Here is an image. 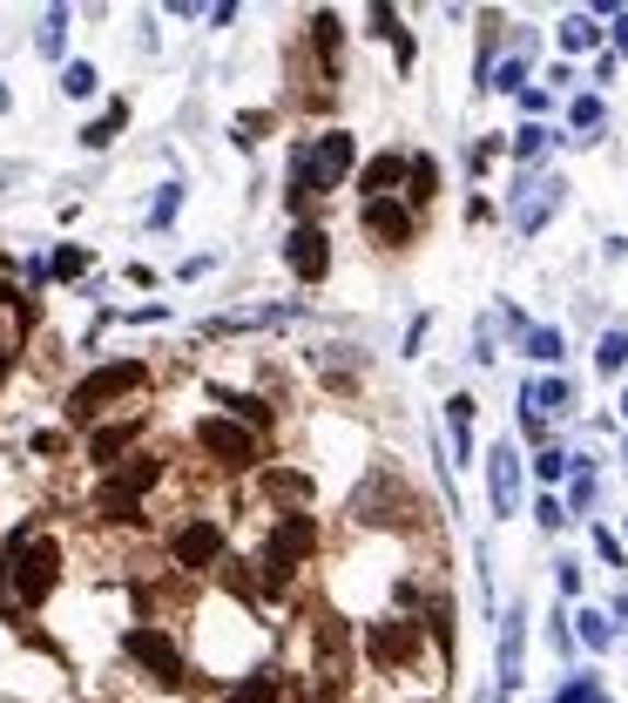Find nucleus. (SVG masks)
Instances as JSON below:
<instances>
[{"label":"nucleus","instance_id":"nucleus-32","mask_svg":"<svg viewBox=\"0 0 628 703\" xmlns=\"http://www.w3.org/2000/svg\"><path fill=\"white\" fill-rule=\"evenodd\" d=\"M183 217V183H163L155 189V204H149V230H170Z\"/></svg>","mask_w":628,"mask_h":703},{"label":"nucleus","instance_id":"nucleus-6","mask_svg":"<svg viewBox=\"0 0 628 703\" xmlns=\"http://www.w3.org/2000/svg\"><path fill=\"white\" fill-rule=\"evenodd\" d=\"M196 453H203L217 474H257V466H264V440L251 434V426L223 419V413L196 419Z\"/></svg>","mask_w":628,"mask_h":703},{"label":"nucleus","instance_id":"nucleus-28","mask_svg":"<svg viewBox=\"0 0 628 703\" xmlns=\"http://www.w3.org/2000/svg\"><path fill=\"white\" fill-rule=\"evenodd\" d=\"M61 95H68V102H89V95H102V74H95V61H68V68H61Z\"/></svg>","mask_w":628,"mask_h":703},{"label":"nucleus","instance_id":"nucleus-10","mask_svg":"<svg viewBox=\"0 0 628 703\" xmlns=\"http://www.w3.org/2000/svg\"><path fill=\"white\" fill-rule=\"evenodd\" d=\"M284 264H291L298 285H325L332 278V230L318 217H298L291 238H284Z\"/></svg>","mask_w":628,"mask_h":703},{"label":"nucleus","instance_id":"nucleus-39","mask_svg":"<svg viewBox=\"0 0 628 703\" xmlns=\"http://www.w3.org/2000/svg\"><path fill=\"white\" fill-rule=\"evenodd\" d=\"M534 515H540V528H547V534H555V528L568 521V507H561L555 494H540V500H534Z\"/></svg>","mask_w":628,"mask_h":703},{"label":"nucleus","instance_id":"nucleus-24","mask_svg":"<svg viewBox=\"0 0 628 703\" xmlns=\"http://www.w3.org/2000/svg\"><path fill=\"white\" fill-rule=\"evenodd\" d=\"M365 27L379 34V42H392V55H399V68H412V34H406L399 8H365Z\"/></svg>","mask_w":628,"mask_h":703},{"label":"nucleus","instance_id":"nucleus-37","mask_svg":"<svg viewBox=\"0 0 628 703\" xmlns=\"http://www.w3.org/2000/svg\"><path fill=\"white\" fill-rule=\"evenodd\" d=\"M547 142H555V136H547L540 123H527V129L514 136V155H521V163H534V155H547Z\"/></svg>","mask_w":628,"mask_h":703},{"label":"nucleus","instance_id":"nucleus-46","mask_svg":"<svg viewBox=\"0 0 628 703\" xmlns=\"http://www.w3.org/2000/svg\"><path fill=\"white\" fill-rule=\"evenodd\" d=\"M588 703H608V696H602V690H595V696H588Z\"/></svg>","mask_w":628,"mask_h":703},{"label":"nucleus","instance_id":"nucleus-4","mask_svg":"<svg viewBox=\"0 0 628 703\" xmlns=\"http://www.w3.org/2000/svg\"><path fill=\"white\" fill-rule=\"evenodd\" d=\"M123 656H129V670H136L149 690H163V696L189 690V677H196L189 649L163 630V622H129V630H123Z\"/></svg>","mask_w":628,"mask_h":703},{"label":"nucleus","instance_id":"nucleus-44","mask_svg":"<svg viewBox=\"0 0 628 703\" xmlns=\"http://www.w3.org/2000/svg\"><path fill=\"white\" fill-rule=\"evenodd\" d=\"M615 630H628V596H621V602H615Z\"/></svg>","mask_w":628,"mask_h":703},{"label":"nucleus","instance_id":"nucleus-15","mask_svg":"<svg viewBox=\"0 0 628 703\" xmlns=\"http://www.w3.org/2000/svg\"><path fill=\"white\" fill-rule=\"evenodd\" d=\"M487 500H493V515H514L521 507V453L507 440L487 453Z\"/></svg>","mask_w":628,"mask_h":703},{"label":"nucleus","instance_id":"nucleus-29","mask_svg":"<svg viewBox=\"0 0 628 703\" xmlns=\"http://www.w3.org/2000/svg\"><path fill=\"white\" fill-rule=\"evenodd\" d=\"M561 48H568V55L602 48V27H595V14H568V21H561Z\"/></svg>","mask_w":628,"mask_h":703},{"label":"nucleus","instance_id":"nucleus-16","mask_svg":"<svg viewBox=\"0 0 628 703\" xmlns=\"http://www.w3.org/2000/svg\"><path fill=\"white\" fill-rule=\"evenodd\" d=\"M257 487L270 494V500H284V515H291V507H311V500H318V481H311V474H298V466H257Z\"/></svg>","mask_w":628,"mask_h":703},{"label":"nucleus","instance_id":"nucleus-41","mask_svg":"<svg viewBox=\"0 0 628 703\" xmlns=\"http://www.w3.org/2000/svg\"><path fill=\"white\" fill-rule=\"evenodd\" d=\"M574 507H581V515H588V507H595V474H588V466L574 474Z\"/></svg>","mask_w":628,"mask_h":703},{"label":"nucleus","instance_id":"nucleus-2","mask_svg":"<svg viewBox=\"0 0 628 703\" xmlns=\"http://www.w3.org/2000/svg\"><path fill=\"white\" fill-rule=\"evenodd\" d=\"M163 474H170V460L163 453H149V447H136L115 474H102V487L89 494V521L95 528H149V487H163Z\"/></svg>","mask_w":628,"mask_h":703},{"label":"nucleus","instance_id":"nucleus-3","mask_svg":"<svg viewBox=\"0 0 628 703\" xmlns=\"http://www.w3.org/2000/svg\"><path fill=\"white\" fill-rule=\"evenodd\" d=\"M149 379H155L149 359H108V366H95V372H82L68 385V419L74 426H102L123 400H136Z\"/></svg>","mask_w":628,"mask_h":703},{"label":"nucleus","instance_id":"nucleus-38","mask_svg":"<svg viewBox=\"0 0 628 703\" xmlns=\"http://www.w3.org/2000/svg\"><path fill=\"white\" fill-rule=\"evenodd\" d=\"M568 466H574V460H568L561 447H540V453H534V474H540V481H561Z\"/></svg>","mask_w":628,"mask_h":703},{"label":"nucleus","instance_id":"nucleus-26","mask_svg":"<svg viewBox=\"0 0 628 703\" xmlns=\"http://www.w3.org/2000/svg\"><path fill=\"white\" fill-rule=\"evenodd\" d=\"M42 264H48V285H74V278H89V251H82V244H55Z\"/></svg>","mask_w":628,"mask_h":703},{"label":"nucleus","instance_id":"nucleus-35","mask_svg":"<svg viewBox=\"0 0 628 703\" xmlns=\"http://www.w3.org/2000/svg\"><path fill=\"white\" fill-rule=\"evenodd\" d=\"M527 82V55H507L493 74H487V89H521Z\"/></svg>","mask_w":628,"mask_h":703},{"label":"nucleus","instance_id":"nucleus-12","mask_svg":"<svg viewBox=\"0 0 628 703\" xmlns=\"http://www.w3.org/2000/svg\"><path fill=\"white\" fill-rule=\"evenodd\" d=\"M311 176H318V189H338L351 170H359V142H351V129H325V136H311Z\"/></svg>","mask_w":628,"mask_h":703},{"label":"nucleus","instance_id":"nucleus-20","mask_svg":"<svg viewBox=\"0 0 628 703\" xmlns=\"http://www.w3.org/2000/svg\"><path fill=\"white\" fill-rule=\"evenodd\" d=\"M392 189H406V155H399V149H385V155H372V163L359 170V197H365V204L392 197Z\"/></svg>","mask_w":628,"mask_h":703},{"label":"nucleus","instance_id":"nucleus-17","mask_svg":"<svg viewBox=\"0 0 628 703\" xmlns=\"http://www.w3.org/2000/svg\"><path fill=\"white\" fill-rule=\"evenodd\" d=\"M561 189H568L561 176H540V183H521V197H514V223H521V230H540L547 217L561 210Z\"/></svg>","mask_w":628,"mask_h":703},{"label":"nucleus","instance_id":"nucleus-25","mask_svg":"<svg viewBox=\"0 0 628 703\" xmlns=\"http://www.w3.org/2000/svg\"><path fill=\"white\" fill-rule=\"evenodd\" d=\"M68 21H74L68 8H48V14H42V27H34V48H42V61H61V68H68Z\"/></svg>","mask_w":628,"mask_h":703},{"label":"nucleus","instance_id":"nucleus-42","mask_svg":"<svg viewBox=\"0 0 628 703\" xmlns=\"http://www.w3.org/2000/svg\"><path fill=\"white\" fill-rule=\"evenodd\" d=\"M588 696H595V677H574V683H568L555 703H588Z\"/></svg>","mask_w":628,"mask_h":703},{"label":"nucleus","instance_id":"nucleus-47","mask_svg":"<svg viewBox=\"0 0 628 703\" xmlns=\"http://www.w3.org/2000/svg\"><path fill=\"white\" fill-rule=\"evenodd\" d=\"M621 413H628V393H621Z\"/></svg>","mask_w":628,"mask_h":703},{"label":"nucleus","instance_id":"nucleus-40","mask_svg":"<svg viewBox=\"0 0 628 703\" xmlns=\"http://www.w3.org/2000/svg\"><path fill=\"white\" fill-rule=\"evenodd\" d=\"M595 555H602V562H608V568H621V541H615V534H608V528H595Z\"/></svg>","mask_w":628,"mask_h":703},{"label":"nucleus","instance_id":"nucleus-7","mask_svg":"<svg viewBox=\"0 0 628 703\" xmlns=\"http://www.w3.org/2000/svg\"><path fill=\"white\" fill-rule=\"evenodd\" d=\"M170 562H176L183 575H223V562H230V534H223V521H210V515H183V521L170 528Z\"/></svg>","mask_w":628,"mask_h":703},{"label":"nucleus","instance_id":"nucleus-23","mask_svg":"<svg viewBox=\"0 0 628 703\" xmlns=\"http://www.w3.org/2000/svg\"><path fill=\"white\" fill-rule=\"evenodd\" d=\"M123 129H129V102H123V95H115V102H108L102 115H89V123H82V129H74V142H82V149L95 155V149H108L115 136H123Z\"/></svg>","mask_w":628,"mask_h":703},{"label":"nucleus","instance_id":"nucleus-27","mask_svg":"<svg viewBox=\"0 0 628 703\" xmlns=\"http://www.w3.org/2000/svg\"><path fill=\"white\" fill-rule=\"evenodd\" d=\"M446 419H453V453L474 460V400L453 393V400H446Z\"/></svg>","mask_w":628,"mask_h":703},{"label":"nucleus","instance_id":"nucleus-8","mask_svg":"<svg viewBox=\"0 0 628 703\" xmlns=\"http://www.w3.org/2000/svg\"><path fill=\"white\" fill-rule=\"evenodd\" d=\"M419 649H426V630H419L412 615H379V622H365V656H372V670H379V677L412 670Z\"/></svg>","mask_w":628,"mask_h":703},{"label":"nucleus","instance_id":"nucleus-43","mask_svg":"<svg viewBox=\"0 0 628 703\" xmlns=\"http://www.w3.org/2000/svg\"><path fill=\"white\" fill-rule=\"evenodd\" d=\"M615 48H628V14H615Z\"/></svg>","mask_w":628,"mask_h":703},{"label":"nucleus","instance_id":"nucleus-33","mask_svg":"<svg viewBox=\"0 0 628 703\" xmlns=\"http://www.w3.org/2000/svg\"><path fill=\"white\" fill-rule=\"evenodd\" d=\"M595 366H602V372H621V366H628V332H621V325H608V332H602Z\"/></svg>","mask_w":628,"mask_h":703},{"label":"nucleus","instance_id":"nucleus-11","mask_svg":"<svg viewBox=\"0 0 628 703\" xmlns=\"http://www.w3.org/2000/svg\"><path fill=\"white\" fill-rule=\"evenodd\" d=\"M359 230H365V244H379V251H406L419 238V217L399 197H379V204H359Z\"/></svg>","mask_w":628,"mask_h":703},{"label":"nucleus","instance_id":"nucleus-45","mask_svg":"<svg viewBox=\"0 0 628 703\" xmlns=\"http://www.w3.org/2000/svg\"><path fill=\"white\" fill-rule=\"evenodd\" d=\"M8 108H14V89H8V82H0V115H8Z\"/></svg>","mask_w":628,"mask_h":703},{"label":"nucleus","instance_id":"nucleus-18","mask_svg":"<svg viewBox=\"0 0 628 703\" xmlns=\"http://www.w3.org/2000/svg\"><path fill=\"white\" fill-rule=\"evenodd\" d=\"M521 643H527V609H507L500 615V690L514 696L527 677H521Z\"/></svg>","mask_w":628,"mask_h":703},{"label":"nucleus","instance_id":"nucleus-5","mask_svg":"<svg viewBox=\"0 0 628 703\" xmlns=\"http://www.w3.org/2000/svg\"><path fill=\"white\" fill-rule=\"evenodd\" d=\"M419 515H426L419 494L392 474V466H372V481L351 494V521L359 528H419Z\"/></svg>","mask_w":628,"mask_h":703},{"label":"nucleus","instance_id":"nucleus-21","mask_svg":"<svg viewBox=\"0 0 628 703\" xmlns=\"http://www.w3.org/2000/svg\"><path fill=\"white\" fill-rule=\"evenodd\" d=\"M311 366H318V379L332 385V393H359V359H351V345H318L311 352Z\"/></svg>","mask_w":628,"mask_h":703},{"label":"nucleus","instance_id":"nucleus-30","mask_svg":"<svg viewBox=\"0 0 628 703\" xmlns=\"http://www.w3.org/2000/svg\"><path fill=\"white\" fill-rule=\"evenodd\" d=\"M574 636H581L588 649H608V643H615V622H608L602 609H581V615H574Z\"/></svg>","mask_w":628,"mask_h":703},{"label":"nucleus","instance_id":"nucleus-22","mask_svg":"<svg viewBox=\"0 0 628 703\" xmlns=\"http://www.w3.org/2000/svg\"><path fill=\"white\" fill-rule=\"evenodd\" d=\"M433 197H440V163L433 155H406V210L419 217V210H433Z\"/></svg>","mask_w":628,"mask_h":703},{"label":"nucleus","instance_id":"nucleus-36","mask_svg":"<svg viewBox=\"0 0 628 703\" xmlns=\"http://www.w3.org/2000/svg\"><path fill=\"white\" fill-rule=\"evenodd\" d=\"M602 115H608V108H602V95H581V102L568 108V123H574V129L588 136V129H602Z\"/></svg>","mask_w":628,"mask_h":703},{"label":"nucleus","instance_id":"nucleus-13","mask_svg":"<svg viewBox=\"0 0 628 703\" xmlns=\"http://www.w3.org/2000/svg\"><path fill=\"white\" fill-rule=\"evenodd\" d=\"M210 406H223V419L251 426L257 440L270 434V426H278V406H270L264 393H244V385H223V379H210Z\"/></svg>","mask_w":628,"mask_h":703},{"label":"nucleus","instance_id":"nucleus-9","mask_svg":"<svg viewBox=\"0 0 628 703\" xmlns=\"http://www.w3.org/2000/svg\"><path fill=\"white\" fill-rule=\"evenodd\" d=\"M142 434H149V413H129V419H102V426H89V440H82V460L95 466V474H115L136 447H142Z\"/></svg>","mask_w":628,"mask_h":703},{"label":"nucleus","instance_id":"nucleus-31","mask_svg":"<svg viewBox=\"0 0 628 703\" xmlns=\"http://www.w3.org/2000/svg\"><path fill=\"white\" fill-rule=\"evenodd\" d=\"M521 345H527V359H540V366H555V359H561V332H555V325H527V332H521Z\"/></svg>","mask_w":628,"mask_h":703},{"label":"nucleus","instance_id":"nucleus-19","mask_svg":"<svg viewBox=\"0 0 628 703\" xmlns=\"http://www.w3.org/2000/svg\"><path fill=\"white\" fill-rule=\"evenodd\" d=\"M304 42H311V55L325 61V82H338V55H345V21L332 14V8H318L304 21Z\"/></svg>","mask_w":628,"mask_h":703},{"label":"nucleus","instance_id":"nucleus-34","mask_svg":"<svg viewBox=\"0 0 628 703\" xmlns=\"http://www.w3.org/2000/svg\"><path fill=\"white\" fill-rule=\"evenodd\" d=\"M27 453H34V460H61V453H68V434H61V426H34Z\"/></svg>","mask_w":628,"mask_h":703},{"label":"nucleus","instance_id":"nucleus-1","mask_svg":"<svg viewBox=\"0 0 628 703\" xmlns=\"http://www.w3.org/2000/svg\"><path fill=\"white\" fill-rule=\"evenodd\" d=\"M61 575H68V549L42 521H21L8 541H0V615L21 622L34 609H48Z\"/></svg>","mask_w":628,"mask_h":703},{"label":"nucleus","instance_id":"nucleus-14","mask_svg":"<svg viewBox=\"0 0 628 703\" xmlns=\"http://www.w3.org/2000/svg\"><path fill=\"white\" fill-rule=\"evenodd\" d=\"M291 696V677L278 670V662H251L244 677H230L217 703H284Z\"/></svg>","mask_w":628,"mask_h":703}]
</instances>
